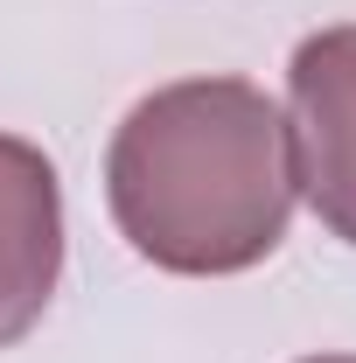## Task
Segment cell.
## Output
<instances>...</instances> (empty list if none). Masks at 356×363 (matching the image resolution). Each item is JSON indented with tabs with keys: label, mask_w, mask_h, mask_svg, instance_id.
Segmentation results:
<instances>
[{
	"label": "cell",
	"mask_w": 356,
	"mask_h": 363,
	"mask_svg": "<svg viewBox=\"0 0 356 363\" xmlns=\"http://www.w3.org/2000/svg\"><path fill=\"white\" fill-rule=\"evenodd\" d=\"M308 363H356V357H308Z\"/></svg>",
	"instance_id": "cell-4"
},
{
	"label": "cell",
	"mask_w": 356,
	"mask_h": 363,
	"mask_svg": "<svg viewBox=\"0 0 356 363\" xmlns=\"http://www.w3.org/2000/svg\"><path fill=\"white\" fill-rule=\"evenodd\" d=\"M105 196L140 259L189 279L259 266L294 217L287 112L245 77L161 84L105 154Z\"/></svg>",
	"instance_id": "cell-1"
},
{
	"label": "cell",
	"mask_w": 356,
	"mask_h": 363,
	"mask_svg": "<svg viewBox=\"0 0 356 363\" xmlns=\"http://www.w3.org/2000/svg\"><path fill=\"white\" fill-rule=\"evenodd\" d=\"M287 140L294 189H308L314 217L356 245V21L321 28L287 63Z\"/></svg>",
	"instance_id": "cell-2"
},
{
	"label": "cell",
	"mask_w": 356,
	"mask_h": 363,
	"mask_svg": "<svg viewBox=\"0 0 356 363\" xmlns=\"http://www.w3.org/2000/svg\"><path fill=\"white\" fill-rule=\"evenodd\" d=\"M63 272V189L43 147L0 133V350L43 321Z\"/></svg>",
	"instance_id": "cell-3"
}]
</instances>
